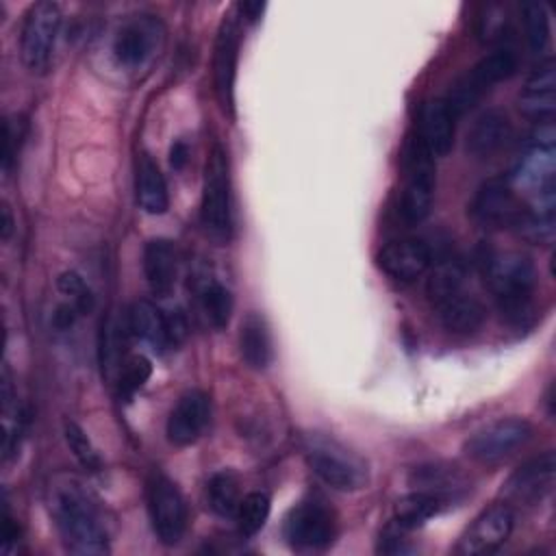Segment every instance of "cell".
Returning <instances> with one entry per match:
<instances>
[{"label": "cell", "mask_w": 556, "mask_h": 556, "mask_svg": "<svg viewBox=\"0 0 556 556\" xmlns=\"http://www.w3.org/2000/svg\"><path fill=\"white\" fill-rule=\"evenodd\" d=\"M513 526H515V515L508 504L489 506L465 530V534L458 539L454 552L458 556L493 554L497 547H502L508 541Z\"/></svg>", "instance_id": "obj_11"}, {"label": "cell", "mask_w": 556, "mask_h": 556, "mask_svg": "<svg viewBox=\"0 0 556 556\" xmlns=\"http://www.w3.org/2000/svg\"><path fill=\"white\" fill-rule=\"evenodd\" d=\"M11 226H13L11 213H9V208L4 206V208H2V239H7V237L11 235Z\"/></svg>", "instance_id": "obj_41"}, {"label": "cell", "mask_w": 556, "mask_h": 556, "mask_svg": "<svg viewBox=\"0 0 556 556\" xmlns=\"http://www.w3.org/2000/svg\"><path fill=\"white\" fill-rule=\"evenodd\" d=\"M554 473H556V456L552 450H547L545 454L534 456L526 460L521 467H517L504 482L502 495L510 504H521V506L539 504L552 491Z\"/></svg>", "instance_id": "obj_12"}, {"label": "cell", "mask_w": 556, "mask_h": 556, "mask_svg": "<svg viewBox=\"0 0 556 556\" xmlns=\"http://www.w3.org/2000/svg\"><path fill=\"white\" fill-rule=\"evenodd\" d=\"M78 308L72 304V302H65V304H59L54 315H52V324L59 328V330H67L74 326L76 317H78Z\"/></svg>", "instance_id": "obj_38"}, {"label": "cell", "mask_w": 556, "mask_h": 556, "mask_svg": "<svg viewBox=\"0 0 556 556\" xmlns=\"http://www.w3.org/2000/svg\"><path fill=\"white\" fill-rule=\"evenodd\" d=\"M304 458L313 473L337 491H361L369 482L367 463L356 452L328 434H306Z\"/></svg>", "instance_id": "obj_3"}, {"label": "cell", "mask_w": 556, "mask_h": 556, "mask_svg": "<svg viewBox=\"0 0 556 556\" xmlns=\"http://www.w3.org/2000/svg\"><path fill=\"white\" fill-rule=\"evenodd\" d=\"M517 70V56L510 48H497L484 59H480L450 91L445 102L450 104L454 115L471 109L493 85L506 80Z\"/></svg>", "instance_id": "obj_7"}, {"label": "cell", "mask_w": 556, "mask_h": 556, "mask_svg": "<svg viewBox=\"0 0 556 556\" xmlns=\"http://www.w3.org/2000/svg\"><path fill=\"white\" fill-rule=\"evenodd\" d=\"M165 321H167V337H169V345H178L185 337H187V317L182 311H169L165 315Z\"/></svg>", "instance_id": "obj_37"}, {"label": "cell", "mask_w": 556, "mask_h": 556, "mask_svg": "<svg viewBox=\"0 0 556 556\" xmlns=\"http://www.w3.org/2000/svg\"><path fill=\"white\" fill-rule=\"evenodd\" d=\"M432 306L437 308L441 326L454 334H469L478 330L486 315L480 300H476L471 293H465V289L437 300Z\"/></svg>", "instance_id": "obj_22"}, {"label": "cell", "mask_w": 556, "mask_h": 556, "mask_svg": "<svg viewBox=\"0 0 556 556\" xmlns=\"http://www.w3.org/2000/svg\"><path fill=\"white\" fill-rule=\"evenodd\" d=\"M239 59V28L232 17H226L217 30L215 54H213V80L215 96L224 113L232 115L235 109V78Z\"/></svg>", "instance_id": "obj_14"}, {"label": "cell", "mask_w": 556, "mask_h": 556, "mask_svg": "<svg viewBox=\"0 0 556 556\" xmlns=\"http://www.w3.org/2000/svg\"><path fill=\"white\" fill-rule=\"evenodd\" d=\"M513 137V124L506 113L489 109L480 113L467 130L465 148L476 159H489L500 152Z\"/></svg>", "instance_id": "obj_19"}, {"label": "cell", "mask_w": 556, "mask_h": 556, "mask_svg": "<svg viewBox=\"0 0 556 556\" xmlns=\"http://www.w3.org/2000/svg\"><path fill=\"white\" fill-rule=\"evenodd\" d=\"M198 304L202 315L213 328H226L230 321L232 313V295L230 291L217 282V280H206L200 291H198Z\"/></svg>", "instance_id": "obj_28"}, {"label": "cell", "mask_w": 556, "mask_h": 556, "mask_svg": "<svg viewBox=\"0 0 556 556\" xmlns=\"http://www.w3.org/2000/svg\"><path fill=\"white\" fill-rule=\"evenodd\" d=\"M20 139H22V122L15 124L13 119H7V124H4V143H2V167H4V172L11 169L13 159L17 156Z\"/></svg>", "instance_id": "obj_36"}, {"label": "cell", "mask_w": 556, "mask_h": 556, "mask_svg": "<svg viewBox=\"0 0 556 556\" xmlns=\"http://www.w3.org/2000/svg\"><path fill=\"white\" fill-rule=\"evenodd\" d=\"M146 502L156 539L176 545L187 530V504L176 484L161 473H152L146 482Z\"/></svg>", "instance_id": "obj_9"}, {"label": "cell", "mask_w": 556, "mask_h": 556, "mask_svg": "<svg viewBox=\"0 0 556 556\" xmlns=\"http://www.w3.org/2000/svg\"><path fill=\"white\" fill-rule=\"evenodd\" d=\"M135 193L137 204L150 215H161L169 206L165 178L148 154H141L135 163Z\"/></svg>", "instance_id": "obj_24"}, {"label": "cell", "mask_w": 556, "mask_h": 556, "mask_svg": "<svg viewBox=\"0 0 556 556\" xmlns=\"http://www.w3.org/2000/svg\"><path fill=\"white\" fill-rule=\"evenodd\" d=\"M61 9L56 2L50 0H39L26 11L20 33V54L28 72L46 74L50 70L56 39L61 33Z\"/></svg>", "instance_id": "obj_5"}, {"label": "cell", "mask_w": 556, "mask_h": 556, "mask_svg": "<svg viewBox=\"0 0 556 556\" xmlns=\"http://www.w3.org/2000/svg\"><path fill=\"white\" fill-rule=\"evenodd\" d=\"M282 534L298 552H321L334 541L337 521L321 502H300L287 513Z\"/></svg>", "instance_id": "obj_10"}, {"label": "cell", "mask_w": 556, "mask_h": 556, "mask_svg": "<svg viewBox=\"0 0 556 556\" xmlns=\"http://www.w3.org/2000/svg\"><path fill=\"white\" fill-rule=\"evenodd\" d=\"M128 328L141 337L143 341L152 343L156 350L169 348V337H167V321L165 313L159 311L152 302L139 300L130 306L128 311Z\"/></svg>", "instance_id": "obj_27"}, {"label": "cell", "mask_w": 556, "mask_h": 556, "mask_svg": "<svg viewBox=\"0 0 556 556\" xmlns=\"http://www.w3.org/2000/svg\"><path fill=\"white\" fill-rule=\"evenodd\" d=\"M523 206L515 198L513 185L504 178L486 180L471 200V215L484 226H515Z\"/></svg>", "instance_id": "obj_15"}, {"label": "cell", "mask_w": 556, "mask_h": 556, "mask_svg": "<svg viewBox=\"0 0 556 556\" xmlns=\"http://www.w3.org/2000/svg\"><path fill=\"white\" fill-rule=\"evenodd\" d=\"M554 174H556V148L528 143L508 182L526 191L539 193L543 189L554 187Z\"/></svg>", "instance_id": "obj_20"}, {"label": "cell", "mask_w": 556, "mask_h": 556, "mask_svg": "<svg viewBox=\"0 0 556 556\" xmlns=\"http://www.w3.org/2000/svg\"><path fill=\"white\" fill-rule=\"evenodd\" d=\"M430 263H432L430 248L419 239L389 241L378 254L380 269L400 282H410L424 276Z\"/></svg>", "instance_id": "obj_17"}, {"label": "cell", "mask_w": 556, "mask_h": 556, "mask_svg": "<svg viewBox=\"0 0 556 556\" xmlns=\"http://www.w3.org/2000/svg\"><path fill=\"white\" fill-rule=\"evenodd\" d=\"M556 65L552 59L539 63V67L528 76L521 93H519V111L534 119L547 122L556 111Z\"/></svg>", "instance_id": "obj_18"}, {"label": "cell", "mask_w": 556, "mask_h": 556, "mask_svg": "<svg viewBox=\"0 0 556 556\" xmlns=\"http://www.w3.org/2000/svg\"><path fill=\"white\" fill-rule=\"evenodd\" d=\"M480 263L500 311L510 321H523L532 311V293L536 287L532 261L521 252H486Z\"/></svg>", "instance_id": "obj_2"}, {"label": "cell", "mask_w": 556, "mask_h": 556, "mask_svg": "<svg viewBox=\"0 0 556 556\" xmlns=\"http://www.w3.org/2000/svg\"><path fill=\"white\" fill-rule=\"evenodd\" d=\"M454 119H456V115L452 113L450 104L443 98L430 100L424 106L419 141L432 154V159L445 156L452 150V146H454Z\"/></svg>", "instance_id": "obj_23"}, {"label": "cell", "mask_w": 556, "mask_h": 556, "mask_svg": "<svg viewBox=\"0 0 556 556\" xmlns=\"http://www.w3.org/2000/svg\"><path fill=\"white\" fill-rule=\"evenodd\" d=\"M63 434H65V441L70 445V450L74 452L76 460L89 469V471H98L102 467V460H100V454L98 450L93 447V443L89 441V437L85 434V430L74 424V421H65L63 426Z\"/></svg>", "instance_id": "obj_35"}, {"label": "cell", "mask_w": 556, "mask_h": 556, "mask_svg": "<svg viewBox=\"0 0 556 556\" xmlns=\"http://www.w3.org/2000/svg\"><path fill=\"white\" fill-rule=\"evenodd\" d=\"M239 352L252 369H265L274 358L269 326L258 313H248L239 328Z\"/></svg>", "instance_id": "obj_25"}, {"label": "cell", "mask_w": 556, "mask_h": 556, "mask_svg": "<svg viewBox=\"0 0 556 556\" xmlns=\"http://www.w3.org/2000/svg\"><path fill=\"white\" fill-rule=\"evenodd\" d=\"M200 219H202L204 232L213 241L226 243L230 239V232H232L230 169H228V156L222 146H213L204 163Z\"/></svg>", "instance_id": "obj_4"}, {"label": "cell", "mask_w": 556, "mask_h": 556, "mask_svg": "<svg viewBox=\"0 0 556 556\" xmlns=\"http://www.w3.org/2000/svg\"><path fill=\"white\" fill-rule=\"evenodd\" d=\"M404 172L406 178L400 211L408 224H419L428 217L434 198V159L424 148L419 137L406 148Z\"/></svg>", "instance_id": "obj_8"}, {"label": "cell", "mask_w": 556, "mask_h": 556, "mask_svg": "<svg viewBox=\"0 0 556 556\" xmlns=\"http://www.w3.org/2000/svg\"><path fill=\"white\" fill-rule=\"evenodd\" d=\"M152 374V363L137 354V356H130L122 367H119V376H117V391L124 400L132 397L150 378Z\"/></svg>", "instance_id": "obj_33"}, {"label": "cell", "mask_w": 556, "mask_h": 556, "mask_svg": "<svg viewBox=\"0 0 556 556\" xmlns=\"http://www.w3.org/2000/svg\"><path fill=\"white\" fill-rule=\"evenodd\" d=\"M443 506V497L432 491H413L400 497L393 506V521L402 530H415L432 519Z\"/></svg>", "instance_id": "obj_26"}, {"label": "cell", "mask_w": 556, "mask_h": 556, "mask_svg": "<svg viewBox=\"0 0 556 556\" xmlns=\"http://www.w3.org/2000/svg\"><path fill=\"white\" fill-rule=\"evenodd\" d=\"M263 9H265L263 2H243V4H241V13L248 17V22L258 20L261 13H263Z\"/></svg>", "instance_id": "obj_40"}, {"label": "cell", "mask_w": 556, "mask_h": 556, "mask_svg": "<svg viewBox=\"0 0 556 556\" xmlns=\"http://www.w3.org/2000/svg\"><path fill=\"white\" fill-rule=\"evenodd\" d=\"M206 495L211 508L219 517H235L239 502H241V491H239V480L232 471L224 469L211 476L206 484Z\"/></svg>", "instance_id": "obj_29"}, {"label": "cell", "mask_w": 556, "mask_h": 556, "mask_svg": "<svg viewBox=\"0 0 556 556\" xmlns=\"http://www.w3.org/2000/svg\"><path fill=\"white\" fill-rule=\"evenodd\" d=\"M48 508L67 552L93 556L111 549L100 510L76 478L67 473L52 478L48 484Z\"/></svg>", "instance_id": "obj_1"}, {"label": "cell", "mask_w": 556, "mask_h": 556, "mask_svg": "<svg viewBox=\"0 0 556 556\" xmlns=\"http://www.w3.org/2000/svg\"><path fill=\"white\" fill-rule=\"evenodd\" d=\"M161 39V24L152 15H137L117 30L113 41V54L119 65L135 70L146 65L154 56Z\"/></svg>", "instance_id": "obj_13"}, {"label": "cell", "mask_w": 556, "mask_h": 556, "mask_svg": "<svg viewBox=\"0 0 556 556\" xmlns=\"http://www.w3.org/2000/svg\"><path fill=\"white\" fill-rule=\"evenodd\" d=\"M211 419V400L204 391H187L172 408L165 426L169 443L185 447L195 443Z\"/></svg>", "instance_id": "obj_16"}, {"label": "cell", "mask_w": 556, "mask_h": 556, "mask_svg": "<svg viewBox=\"0 0 556 556\" xmlns=\"http://www.w3.org/2000/svg\"><path fill=\"white\" fill-rule=\"evenodd\" d=\"M56 287H59V291H61L63 295L70 298V302L78 308L80 315L93 311V306H96V295H93V291L89 289V285L85 282V278H83L80 274H76V271H72V269L59 274Z\"/></svg>", "instance_id": "obj_34"}, {"label": "cell", "mask_w": 556, "mask_h": 556, "mask_svg": "<svg viewBox=\"0 0 556 556\" xmlns=\"http://www.w3.org/2000/svg\"><path fill=\"white\" fill-rule=\"evenodd\" d=\"M530 52L541 54L549 43V15L541 2H526L521 9Z\"/></svg>", "instance_id": "obj_31"}, {"label": "cell", "mask_w": 556, "mask_h": 556, "mask_svg": "<svg viewBox=\"0 0 556 556\" xmlns=\"http://www.w3.org/2000/svg\"><path fill=\"white\" fill-rule=\"evenodd\" d=\"M463 269L458 263L454 261H445V263H439L430 276H428V282H426V295L428 300L434 304L437 300L454 293V291H460L463 289Z\"/></svg>", "instance_id": "obj_32"}, {"label": "cell", "mask_w": 556, "mask_h": 556, "mask_svg": "<svg viewBox=\"0 0 556 556\" xmlns=\"http://www.w3.org/2000/svg\"><path fill=\"white\" fill-rule=\"evenodd\" d=\"M534 434V428L523 417H500L480 430H476L465 441V454L482 465H493L510 454H515L519 447H523Z\"/></svg>", "instance_id": "obj_6"}, {"label": "cell", "mask_w": 556, "mask_h": 556, "mask_svg": "<svg viewBox=\"0 0 556 556\" xmlns=\"http://www.w3.org/2000/svg\"><path fill=\"white\" fill-rule=\"evenodd\" d=\"M169 163L174 169H180L185 163H187V146L182 141L174 143L172 146V152H169Z\"/></svg>", "instance_id": "obj_39"}, {"label": "cell", "mask_w": 556, "mask_h": 556, "mask_svg": "<svg viewBox=\"0 0 556 556\" xmlns=\"http://www.w3.org/2000/svg\"><path fill=\"white\" fill-rule=\"evenodd\" d=\"M269 510H271V502L265 493L261 491H254V493H248L245 497H241L239 502V508L235 513V519H237V528L243 536H252L256 534L267 517H269Z\"/></svg>", "instance_id": "obj_30"}, {"label": "cell", "mask_w": 556, "mask_h": 556, "mask_svg": "<svg viewBox=\"0 0 556 556\" xmlns=\"http://www.w3.org/2000/svg\"><path fill=\"white\" fill-rule=\"evenodd\" d=\"M143 276L152 293L167 295L178 276V252L169 239H150L143 248Z\"/></svg>", "instance_id": "obj_21"}]
</instances>
